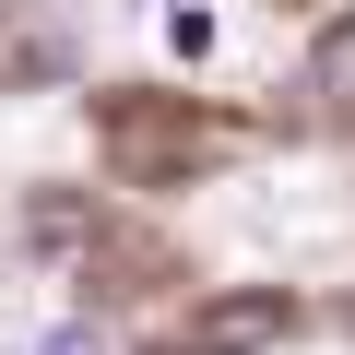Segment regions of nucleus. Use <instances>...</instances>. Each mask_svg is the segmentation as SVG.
<instances>
[{"mask_svg": "<svg viewBox=\"0 0 355 355\" xmlns=\"http://www.w3.org/2000/svg\"><path fill=\"white\" fill-rule=\"evenodd\" d=\"M272 331H284V296H249V308L225 296V308H202L190 331H178L166 355H249V343H272Z\"/></svg>", "mask_w": 355, "mask_h": 355, "instance_id": "obj_1", "label": "nucleus"}, {"mask_svg": "<svg viewBox=\"0 0 355 355\" xmlns=\"http://www.w3.org/2000/svg\"><path fill=\"white\" fill-rule=\"evenodd\" d=\"M308 71H320V95H331V107L355 119V24H331V36L308 48Z\"/></svg>", "mask_w": 355, "mask_h": 355, "instance_id": "obj_2", "label": "nucleus"}, {"mask_svg": "<svg viewBox=\"0 0 355 355\" xmlns=\"http://www.w3.org/2000/svg\"><path fill=\"white\" fill-rule=\"evenodd\" d=\"M214 36H225V24L202 12V0H178V12H166V48H178V60H214Z\"/></svg>", "mask_w": 355, "mask_h": 355, "instance_id": "obj_3", "label": "nucleus"}, {"mask_svg": "<svg viewBox=\"0 0 355 355\" xmlns=\"http://www.w3.org/2000/svg\"><path fill=\"white\" fill-rule=\"evenodd\" d=\"M36 355H107V343H95V331H83V320H60V331H48V343H36Z\"/></svg>", "mask_w": 355, "mask_h": 355, "instance_id": "obj_4", "label": "nucleus"}]
</instances>
